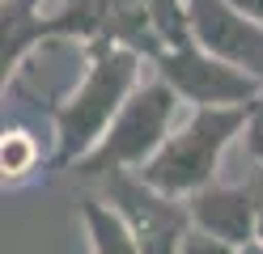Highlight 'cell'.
Masks as SVG:
<instances>
[{"label": "cell", "instance_id": "6da1fadb", "mask_svg": "<svg viewBox=\"0 0 263 254\" xmlns=\"http://www.w3.org/2000/svg\"><path fill=\"white\" fill-rule=\"evenodd\" d=\"M144 55L123 43H93L89 68L72 85V93L55 106V161L77 165L85 152L106 135L115 114L123 110L132 89L144 81Z\"/></svg>", "mask_w": 263, "mask_h": 254}, {"label": "cell", "instance_id": "7a4b0ae2", "mask_svg": "<svg viewBox=\"0 0 263 254\" xmlns=\"http://www.w3.org/2000/svg\"><path fill=\"white\" fill-rule=\"evenodd\" d=\"M242 127H246V106H191L170 131V140L136 174L157 191L187 199L204 191L208 182H217V169L229 144L242 140Z\"/></svg>", "mask_w": 263, "mask_h": 254}, {"label": "cell", "instance_id": "3957f363", "mask_svg": "<svg viewBox=\"0 0 263 254\" xmlns=\"http://www.w3.org/2000/svg\"><path fill=\"white\" fill-rule=\"evenodd\" d=\"M183 106L187 102L161 76H144L136 89H132V97L123 102V110L115 114L106 135L72 165V174L98 178V182H106L115 174H136V169L170 140V131L178 127V119H183Z\"/></svg>", "mask_w": 263, "mask_h": 254}, {"label": "cell", "instance_id": "277c9868", "mask_svg": "<svg viewBox=\"0 0 263 254\" xmlns=\"http://www.w3.org/2000/svg\"><path fill=\"white\" fill-rule=\"evenodd\" d=\"M153 68L187 106H251L263 89L255 76H246L242 68L204 51L195 38L183 47H166L153 60Z\"/></svg>", "mask_w": 263, "mask_h": 254}, {"label": "cell", "instance_id": "5b68a950", "mask_svg": "<svg viewBox=\"0 0 263 254\" xmlns=\"http://www.w3.org/2000/svg\"><path fill=\"white\" fill-rule=\"evenodd\" d=\"M106 203L123 212L140 242V254H183V237L191 229L187 199L157 191L140 174H115L106 178Z\"/></svg>", "mask_w": 263, "mask_h": 254}, {"label": "cell", "instance_id": "8992f818", "mask_svg": "<svg viewBox=\"0 0 263 254\" xmlns=\"http://www.w3.org/2000/svg\"><path fill=\"white\" fill-rule=\"evenodd\" d=\"M191 38L263 85V22L234 0H187Z\"/></svg>", "mask_w": 263, "mask_h": 254}, {"label": "cell", "instance_id": "52a82bcc", "mask_svg": "<svg viewBox=\"0 0 263 254\" xmlns=\"http://www.w3.org/2000/svg\"><path fill=\"white\" fill-rule=\"evenodd\" d=\"M191 208V225L204 229L212 237H225L234 246H251L259 242V203L251 182H208L204 191L187 195Z\"/></svg>", "mask_w": 263, "mask_h": 254}, {"label": "cell", "instance_id": "ba28073f", "mask_svg": "<svg viewBox=\"0 0 263 254\" xmlns=\"http://www.w3.org/2000/svg\"><path fill=\"white\" fill-rule=\"evenodd\" d=\"M85 229H89V250L93 254H140V242L132 233V225L106 199L85 203Z\"/></svg>", "mask_w": 263, "mask_h": 254}, {"label": "cell", "instance_id": "9c48e42d", "mask_svg": "<svg viewBox=\"0 0 263 254\" xmlns=\"http://www.w3.org/2000/svg\"><path fill=\"white\" fill-rule=\"evenodd\" d=\"M34 165H39V140L22 127H5V140H0V169H5V178L17 182Z\"/></svg>", "mask_w": 263, "mask_h": 254}, {"label": "cell", "instance_id": "30bf717a", "mask_svg": "<svg viewBox=\"0 0 263 254\" xmlns=\"http://www.w3.org/2000/svg\"><path fill=\"white\" fill-rule=\"evenodd\" d=\"M242 148H246V157H251V165H263V89H259V97L251 102V106H246Z\"/></svg>", "mask_w": 263, "mask_h": 254}, {"label": "cell", "instance_id": "8fae6325", "mask_svg": "<svg viewBox=\"0 0 263 254\" xmlns=\"http://www.w3.org/2000/svg\"><path fill=\"white\" fill-rule=\"evenodd\" d=\"M242 246H234V242H225V237H212V233H204V229H187V237H183V254H238Z\"/></svg>", "mask_w": 263, "mask_h": 254}, {"label": "cell", "instance_id": "7c38bea8", "mask_svg": "<svg viewBox=\"0 0 263 254\" xmlns=\"http://www.w3.org/2000/svg\"><path fill=\"white\" fill-rule=\"evenodd\" d=\"M246 182H251V191H255V203H259V242H263V165H255Z\"/></svg>", "mask_w": 263, "mask_h": 254}, {"label": "cell", "instance_id": "4fadbf2b", "mask_svg": "<svg viewBox=\"0 0 263 254\" xmlns=\"http://www.w3.org/2000/svg\"><path fill=\"white\" fill-rule=\"evenodd\" d=\"M234 5H238V9H246L251 17H259V22H263V0H234Z\"/></svg>", "mask_w": 263, "mask_h": 254}, {"label": "cell", "instance_id": "5bb4252c", "mask_svg": "<svg viewBox=\"0 0 263 254\" xmlns=\"http://www.w3.org/2000/svg\"><path fill=\"white\" fill-rule=\"evenodd\" d=\"M238 254H263V242H251V246H242Z\"/></svg>", "mask_w": 263, "mask_h": 254}, {"label": "cell", "instance_id": "9a60e30c", "mask_svg": "<svg viewBox=\"0 0 263 254\" xmlns=\"http://www.w3.org/2000/svg\"><path fill=\"white\" fill-rule=\"evenodd\" d=\"M22 5H39V0H22Z\"/></svg>", "mask_w": 263, "mask_h": 254}]
</instances>
